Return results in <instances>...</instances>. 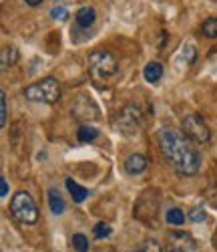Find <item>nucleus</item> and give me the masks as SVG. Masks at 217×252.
Here are the masks:
<instances>
[{
  "label": "nucleus",
  "instance_id": "obj_1",
  "mask_svg": "<svg viewBox=\"0 0 217 252\" xmlns=\"http://www.w3.org/2000/svg\"><path fill=\"white\" fill-rule=\"evenodd\" d=\"M163 159L183 178H193L201 167V156L193 141L175 127H163L157 133Z\"/></svg>",
  "mask_w": 217,
  "mask_h": 252
},
{
  "label": "nucleus",
  "instance_id": "obj_2",
  "mask_svg": "<svg viewBox=\"0 0 217 252\" xmlns=\"http://www.w3.org/2000/svg\"><path fill=\"white\" fill-rule=\"evenodd\" d=\"M86 67H89V75L95 81H108V79H113L119 71V59L111 51L97 49L89 55Z\"/></svg>",
  "mask_w": 217,
  "mask_h": 252
},
{
  "label": "nucleus",
  "instance_id": "obj_3",
  "mask_svg": "<svg viewBox=\"0 0 217 252\" xmlns=\"http://www.w3.org/2000/svg\"><path fill=\"white\" fill-rule=\"evenodd\" d=\"M25 97L34 103H47L53 105L60 99V85L54 77H45L25 89Z\"/></svg>",
  "mask_w": 217,
  "mask_h": 252
},
{
  "label": "nucleus",
  "instance_id": "obj_4",
  "mask_svg": "<svg viewBox=\"0 0 217 252\" xmlns=\"http://www.w3.org/2000/svg\"><path fill=\"white\" fill-rule=\"evenodd\" d=\"M12 216L25 226H34L38 222V206L28 192H16L10 202Z\"/></svg>",
  "mask_w": 217,
  "mask_h": 252
},
{
  "label": "nucleus",
  "instance_id": "obj_5",
  "mask_svg": "<svg viewBox=\"0 0 217 252\" xmlns=\"http://www.w3.org/2000/svg\"><path fill=\"white\" fill-rule=\"evenodd\" d=\"M181 131L195 143H209L211 131L199 113H187L181 121Z\"/></svg>",
  "mask_w": 217,
  "mask_h": 252
},
{
  "label": "nucleus",
  "instance_id": "obj_6",
  "mask_svg": "<svg viewBox=\"0 0 217 252\" xmlns=\"http://www.w3.org/2000/svg\"><path fill=\"white\" fill-rule=\"evenodd\" d=\"M113 125L115 129L121 131V133H137L141 129V111L135 107V105H127V107H123L115 119H113Z\"/></svg>",
  "mask_w": 217,
  "mask_h": 252
},
{
  "label": "nucleus",
  "instance_id": "obj_7",
  "mask_svg": "<svg viewBox=\"0 0 217 252\" xmlns=\"http://www.w3.org/2000/svg\"><path fill=\"white\" fill-rule=\"evenodd\" d=\"M147 170V158L143 154H131L125 159V172L131 176H139Z\"/></svg>",
  "mask_w": 217,
  "mask_h": 252
},
{
  "label": "nucleus",
  "instance_id": "obj_8",
  "mask_svg": "<svg viewBox=\"0 0 217 252\" xmlns=\"http://www.w3.org/2000/svg\"><path fill=\"white\" fill-rule=\"evenodd\" d=\"M169 244H175L179 248H183L185 252H193L195 250V240L187 234V232H171L169 234Z\"/></svg>",
  "mask_w": 217,
  "mask_h": 252
},
{
  "label": "nucleus",
  "instance_id": "obj_9",
  "mask_svg": "<svg viewBox=\"0 0 217 252\" xmlns=\"http://www.w3.org/2000/svg\"><path fill=\"white\" fill-rule=\"evenodd\" d=\"M143 77H145L147 83H159L161 77H163V65H161L159 61L147 63L145 69H143Z\"/></svg>",
  "mask_w": 217,
  "mask_h": 252
},
{
  "label": "nucleus",
  "instance_id": "obj_10",
  "mask_svg": "<svg viewBox=\"0 0 217 252\" xmlns=\"http://www.w3.org/2000/svg\"><path fill=\"white\" fill-rule=\"evenodd\" d=\"M95 18H97V12H95L93 6H82V8H79V12H77V25L86 31V29L93 27Z\"/></svg>",
  "mask_w": 217,
  "mask_h": 252
},
{
  "label": "nucleus",
  "instance_id": "obj_11",
  "mask_svg": "<svg viewBox=\"0 0 217 252\" xmlns=\"http://www.w3.org/2000/svg\"><path fill=\"white\" fill-rule=\"evenodd\" d=\"M47 198H49V208H51V212H53L54 216H60V214L64 212V208H67V204H64L60 192L56 190V188H51Z\"/></svg>",
  "mask_w": 217,
  "mask_h": 252
},
{
  "label": "nucleus",
  "instance_id": "obj_12",
  "mask_svg": "<svg viewBox=\"0 0 217 252\" xmlns=\"http://www.w3.org/2000/svg\"><path fill=\"white\" fill-rule=\"evenodd\" d=\"M67 188H69V192H71V196H73V200H75V204H81V202H84L86 198H89V190L86 188H82V186H79L75 180H67Z\"/></svg>",
  "mask_w": 217,
  "mask_h": 252
},
{
  "label": "nucleus",
  "instance_id": "obj_13",
  "mask_svg": "<svg viewBox=\"0 0 217 252\" xmlns=\"http://www.w3.org/2000/svg\"><path fill=\"white\" fill-rule=\"evenodd\" d=\"M101 133H99V129L97 127H91V125H79V131H77V137L81 139V141H84V143H89V141H95L97 137H99Z\"/></svg>",
  "mask_w": 217,
  "mask_h": 252
},
{
  "label": "nucleus",
  "instance_id": "obj_14",
  "mask_svg": "<svg viewBox=\"0 0 217 252\" xmlns=\"http://www.w3.org/2000/svg\"><path fill=\"white\" fill-rule=\"evenodd\" d=\"M165 220H167L169 226H183L185 214H183V210H179V208H171L169 212L165 214Z\"/></svg>",
  "mask_w": 217,
  "mask_h": 252
},
{
  "label": "nucleus",
  "instance_id": "obj_15",
  "mask_svg": "<svg viewBox=\"0 0 217 252\" xmlns=\"http://www.w3.org/2000/svg\"><path fill=\"white\" fill-rule=\"evenodd\" d=\"M16 49L14 47H4L2 49V71H8V67H12L14 63H16Z\"/></svg>",
  "mask_w": 217,
  "mask_h": 252
},
{
  "label": "nucleus",
  "instance_id": "obj_16",
  "mask_svg": "<svg viewBox=\"0 0 217 252\" xmlns=\"http://www.w3.org/2000/svg\"><path fill=\"white\" fill-rule=\"evenodd\" d=\"M201 32L207 38H217V18H213V16L205 18L203 25H201Z\"/></svg>",
  "mask_w": 217,
  "mask_h": 252
},
{
  "label": "nucleus",
  "instance_id": "obj_17",
  "mask_svg": "<svg viewBox=\"0 0 217 252\" xmlns=\"http://www.w3.org/2000/svg\"><path fill=\"white\" fill-rule=\"evenodd\" d=\"M111 232H113V228L108 226L107 222H97L95 226H93V236L95 238H107V236H111Z\"/></svg>",
  "mask_w": 217,
  "mask_h": 252
},
{
  "label": "nucleus",
  "instance_id": "obj_18",
  "mask_svg": "<svg viewBox=\"0 0 217 252\" xmlns=\"http://www.w3.org/2000/svg\"><path fill=\"white\" fill-rule=\"evenodd\" d=\"M8 121V101H6V91H0V127H4Z\"/></svg>",
  "mask_w": 217,
  "mask_h": 252
},
{
  "label": "nucleus",
  "instance_id": "obj_19",
  "mask_svg": "<svg viewBox=\"0 0 217 252\" xmlns=\"http://www.w3.org/2000/svg\"><path fill=\"white\" fill-rule=\"evenodd\" d=\"M187 216H189V220H191V222H195V224L205 222V218H207V216H205V210H203V206H201V204L193 206V208L189 210V214H187Z\"/></svg>",
  "mask_w": 217,
  "mask_h": 252
},
{
  "label": "nucleus",
  "instance_id": "obj_20",
  "mask_svg": "<svg viewBox=\"0 0 217 252\" xmlns=\"http://www.w3.org/2000/svg\"><path fill=\"white\" fill-rule=\"evenodd\" d=\"M73 248H75V252H89V238L84 234H75L73 236Z\"/></svg>",
  "mask_w": 217,
  "mask_h": 252
},
{
  "label": "nucleus",
  "instance_id": "obj_21",
  "mask_svg": "<svg viewBox=\"0 0 217 252\" xmlns=\"http://www.w3.org/2000/svg\"><path fill=\"white\" fill-rule=\"evenodd\" d=\"M137 252H163V248H161V244L157 240L147 238V240L141 242V246L137 248Z\"/></svg>",
  "mask_w": 217,
  "mask_h": 252
},
{
  "label": "nucleus",
  "instance_id": "obj_22",
  "mask_svg": "<svg viewBox=\"0 0 217 252\" xmlns=\"http://www.w3.org/2000/svg\"><path fill=\"white\" fill-rule=\"evenodd\" d=\"M51 18H54V20H67L69 18V10H67V6H62V4H58V6H53L51 8Z\"/></svg>",
  "mask_w": 217,
  "mask_h": 252
},
{
  "label": "nucleus",
  "instance_id": "obj_23",
  "mask_svg": "<svg viewBox=\"0 0 217 252\" xmlns=\"http://www.w3.org/2000/svg\"><path fill=\"white\" fill-rule=\"evenodd\" d=\"M183 57H185V61H187V65H193L195 59H197V51H195L193 45H185V47H183Z\"/></svg>",
  "mask_w": 217,
  "mask_h": 252
},
{
  "label": "nucleus",
  "instance_id": "obj_24",
  "mask_svg": "<svg viewBox=\"0 0 217 252\" xmlns=\"http://www.w3.org/2000/svg\"><path fill=\"white\" fill-rule=\"evenodd\" d=\"M6 194H8V182L6 178H0V196L6 198Z\"/></svg>",
  "mask_w": 217,
  "mask_h": 252
},
{
  "label": "nucleus",
  "instance_id": "obj_25",
  "mask_svg": "<svg viewBox=\"0 0 217 252\" xmlns=\"http://www.w3.org/2000/svg\"><path fill=\"white\" fill-rule=\"evenodd\" d=\"M167 252H185V250L179 248V246H175V244H169V246H167Z\"/></svg>",
  "mask_w": 217,
  "mask_h": 252
},
{
  "label": "nucleus",
  "instance_id": "obj_26",
  "mask_svg": "<svg viewBox=\"0 0 217 252\" xmlns=\"http://www.w3.org/2000/svg\"><path fill=\"white\" fill-rule=\"evenodd\" d=\"M25 2H27L28 6H40L42 2H45V0H25Z\"/></svg>",
  "mask_w": 217,
  "mask_h": 252
}]
</instances>
